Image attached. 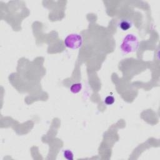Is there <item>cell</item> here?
<instances>
[{
	"label": "cell",
	"instance_id": "cell-2",
	"mask_svg": "<svg viewBox=\"0 0 160 160\" xmlns=\"http://www.w3.org/2000/svg\"><path fill=\"white\" fill-rule=\"evenodd\" d=\"M64 44L67 48L72 49H78L82 46V38L79 34H70L65 38Z\"/></svg>",
	"mask_w": 160,
	"mask_h": 160
},
{
	"label": "cell",
	"instance_id": "cell-6",
	"mask_svg": "<svg viewBox=\"0 0 160 160\" xmlns=\"http://www.w3.org/2000/svg\"><path fill=\"white\" fill-rule=\"evenodd\" d=\"M104 103L106 105H111L112 104L114 101H115V99L112 96H108L105 99H104Z\"/></svg>",
	"mask_w": 160,
	"mask_h": 160
},
{
	"label": "cell",
	"instance_id": "cell-1",
	"mask_svg": "<svg viewBox=\"0 0 160 160\" xmlns=\"http://www.w3.org/2000/svg\"><path fill=\"white\" fill-rule=\"evenodd\" d=\"M121 49L122 52L127 54L136 51L139 48V41L133 34H127L121 44Z\"/></svg>",
	"mask_w": 160,
	"mask_h": 160
},
{
	"label": "cell",
	"instance_id": "cell-4",
	"mask_svg": "<svg viewBox=\"0 0 160 160\" xmlns=\"http://www.w3.org/2000/svg\"><path fill=\"white\" fill-rule=\"evenodd\" d=\"M82 84L80 82L73 83L70 87V91L71 92L76 94L81 91V90L82 89Z\"/></svg>",
	"mask_w": 160,
	"mask_h": 160
},
{
	"label": "cell",
	"instance_id": "cell-5",
	"mask_svg": "<svg viewBox=\"0 0 160 160\" xmlns=\"http://www.w3.org/2000/svg\"><path fill=\"white\" fill-rule=\"evenodd\" d=\"M63 157L68 160L74 159V154L70 149H64L62 151Z\"/></svg>",
	"mask_w": 160,
	"mask_h": 160
},
{
	"label": "cell",
	"instance_id": "cell-3",
	"mask_svg": "<svg viewBox=\"0 0 160 160\" xmlns=\"http://www.w3.org/2000/svg\"><path fill=\"white\" fill-rule=\"evenodd\" d=\"M118 26L119 28L121 29L122 31H126L132 28V22L129 19L124 18V19H121L119 21Z\"/></svg>",
	"mask_w": 160,
	"mask_h": 160
}]
</instances>
